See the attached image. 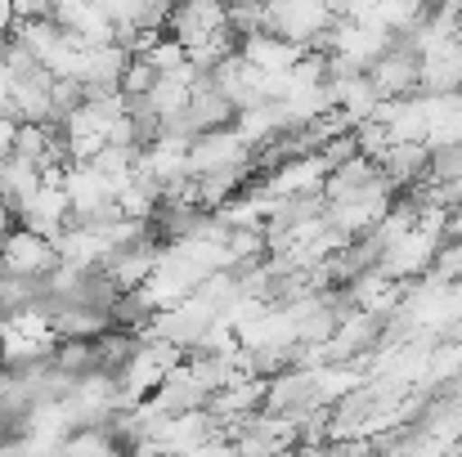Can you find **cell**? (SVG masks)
Here are the masks:
<instances>
[{"instance_id": "cell-21", "label": "cell", "mask_w": 462, "mask_h": 457, "mask_svg": "<svg viewBox=\"0 0 462 457\" xmlns=\"http://www.w3.org/2000/svg\"><path fill=\"white\" fill-rule=\"evenodd\" d=\"M175 5H184V0H175Z\"/></svg>"}, {"instance_id": "cell-4", "label": "cell", "mask_w": 462, "mask_h": 457, "mask_svg": "<svg viewBox=\"0 0 462 457\" xmlns=\"http://www.w3.org/2000/svg\"><path fill=\"white\" fill-rule=\"evenodd\" d=\"M216 32H229V0H184L166 18V36H175L184 50L202 45Z\"/></svg>"}, {"instance_id": "cell-16", "label": "cell", "mask_w": 462, "mask_h": 457, "mask_svg": "<svg viewBox=\"0 0 462 457\" xmlns=\"http://www.w3.org/2000/svg\"><path fill=\"white\" fill-rule=\"evenodd\" d=\"M86 104V86L77 81V77H54V86H50V108H54V122L63 126L77 108Z\"/></svg>"}, {"instance_id": "cell-18", "label": "cell", "mask_w": 462, "mask_h": 457, "mask_svg": "<svg viewBox=\"0 0 462 457\" xmlns=\"http://www.w3.org/2000/svg\"><path fill=\"white\" fill-rule=\"evenodd\" d=\"M18 32V9H14V0H0V41H9Z\"/></svg>"}, {"instance_id": "cell-9", "label": "cell", "mask_w": 462, "mask_h": 457, "mask_svg": "<svg viewBox=\"0 0 462 457\" xmlns=\"http://www.w3.org/2000/svg\"><path fill=\"white\" fill-rule=\"evenodd\" d=\"M238 54H243L252 68H261L265 77H279V72H292V68L306 59L310 50H306V45L283 41V36H274V32H256V36L238 41Z\"/></svg>"}, {"instance_id": "cell-14", "label": "cell", "mask_w": 462, "mask_h": 457, "mask_svg": "<svg viewBox=\"0 0 462 457\" xmlns=\"http://www.w3.org/2000/svg\"><path fill=\"white\" fill-rule=\"evenodd\" d=\"M45 188V175L36 170V166H27V161H18V157H5L0 161V202L9 206V211H23V202L32 197V193H41Z\"/></svg>"}, {"instance_id": "cell-17", "label": "cell", "mask_w": 462, "mask_h": 457, "mask_svg": "<svg viewBox=\"0 0 462 457\" xmlns=\"http://www.w3.org/2000/svg\"><path fill=\"white\" fill-rule=\"evenodd\" d=\"M157 86V72L149 59H131V68H126V77H122V95L126 99H135V95H153Z\"/></svg>"}, {"instance_id": "cell-3", "label": "cell", "mask_w": 462, "mask_h": 457, "mask_svg": "<svg viewBox=\"0 0 462 457\" xmlns=\"http://www.w3.org/2000/svg\"><path fill=\"white\" fill-rule=\"evenodd\" d=\"M63 260H59V247L45 238V233H36V229H14V238L5 242V251H0V274H23V279H50L54 270H59Z\"/></svg>"}, {"instance_id": "cell-12", "label": "cell", "mask_w": 462, "mask_h": 457, "mask_svg": "<svg viewBox=\"0 0 462 457\" xmlns=\"http://www.w3.org/2000/svg\"><path fill=\"white\" fill-rule=\"evenodd\" d=\"M153 399L166 417H175V413H198V408H207V404H211V390L189 372V363H180V368L162 381V390H157Z\"/></svg>"}, {"instance_id": "cell-11", "label": "cell", "mask_w": 462, "mask_h": 457, "mask_svg": "<svg viewBox=\"0 0 462 457\" xmlns=\"http://www.w3.org/2000/svg\"><path fill=\"white\" fill-rule=\"evenodd\" d=\"M184 122H189V135L198 140V135H211V131H229L238 122V108L220 95V86H211V90H193Z\"/></svg>"}, {"instance_id": "cell-13", "label": "cell", "mask_w": 462, "mask_h": 457, "mask_svg": "<svg viewBox=\"0 0 462 457\" xmlns=\"http://www.w3.org/2000/svg\"><path fill=\"white\" fill-rule=\"evenodd\" d=\"M50 86H54V72H50V68H41V72H32V77H18V81H14V117H18V122H54Z\"/></svg>"}, {"instance_id": "cell-15", "label": "cell", "mask_w": 462, "mask_h": 457, "mask_svg": "<svg viewBox=\"0 0 462 457\" xmlns=\"http://www.w3.org/2000/svg\"><path fill=\"white\" fill-rule=\"evenodd\" d=\"M63 453L68 457H126V449L113 435V426H77L63 440Z\"/></svg>"}, {"instance_id": "cell-7", "label": "cell", "mask_w": 462, "mask_h": 457, "mask_svg": "<svg viewBox=\"0 0 462 457\" xmlns=\"http://www.w3.org/2000/svg\"><path fill=\"white\" fill-rule=\"evenodd\" d=\"M229 166H256V152L247 149V140L234 126L193 140V149H189V170L193 175H211V170H229Z\"/></svg>"}, {"instance_id": "cell-2", "label": "cell", "mask_w": 462, "mask_h": 457, "mask_svg": "<svg viewBox=\"0 0 462 457\" xmlns=\"http://www.w3.org/2000/svg\"><path fill=\"white\" fill-rule=\"evenodd\" d=\"M368 81L382 99H413L422 95V50L413 36H395L391 50L368 68Z\"/></svg>"}, {"instance_id": "cell-20", "label": "cell", "mask_w": 462, "mask_h": 457, "mask_svg": "<svg viewBox=\"0 0 462 457\" xmlns=\"http://www.w3.org/2000/svg\"><path fill=\"white\" fill-rule=\"evenodd\" d=\"M14 229H18V211H9V206L0 202V251H5V242L14 238Z\"/></svg>"}, {"instance_id": "cell-10", "label": "cell", "mask_w": 462, "mask_h": 457, "mask_svg": "<svg viewBox=\"0 0 462 457\" xmlns=\"http://www.w3.org/2000/svg\"><path fill=\"white\" fill-rule=\"evenodd\" d=\"M377 170L395 184V193L404 188H418L427 175H431V149L427 144H391V149L377 157Z\"/></svg>"}, {"instance_id": "cell-5", "label": "cell", "mask_w": 462, "mask_h": 457, "mask_svg": "<svg viewBox=\"0 0 462 457\" xmlns=\"http://www.w3.org/2000/svg\"><path fill=\"white\" fill-rule=\"evenodd\" d=\"M323 179H328V161L319 152H297V157L274 161V170L261 179V188L270 197H301V193H323Z\"/></svg>"}, {"instance_id": "cell-19", "label": "cell", "mask_w": 462, "mask_h": 457, "mask_svg": "<svg viewBox=\"0 0 462 457\" xmlns=\"http://www.w3.org/2000/svg\"><path fill=\"white\" fill-rule=\"evenodd\" d=\"M14 135H18V117H0V161L14 152Z\"/></svg>"}, {"instance_id": "cell-6", "label": "cell", "mask_w": 462, "mask_h": 457, "mask_svg": "<svg viewBox=\"0 0 462 457\" xmlns=\"http://www.w3.org/2000/svg\"><path fill=\"white\" fill-rule=\"evenodd\" d=\"M131 50L126 45H86V54H81V72H77V81L86 86V99H95V95H117L122 90V77H126V68H131Z\"/></svg>"}, {"instance_id": "cell-1", "label": "cell", "mask_w": 462, "mask_h": 457, "mask_svg": "<svg viewBox=\"0 0 462 457\" xmlns=\"http://www.w3.org/2000/svg\"><path fill=\"white\" fill-rule=\"evenodd\" d=\"M261 18H265V32L292 45H306L314 54L328 50V36L337 27V14L328 9V0H270Z\"/></svg>"}, {"instance_id": "cell-8", "label": "cell", "mask_w": 462, "mask_h": 457, "mask_svg": "<svg viewBox=\"0 0 462 457\" xmlns=\"http://www.w3.org/2000/svg\"><path fill=\"white\" fill-rule=\"evenodd\" d=\"M220 435V422L207 413V408H198V413H175V417H166L162 426H157V444H162V453L166 457H189L198 453L207 440H216Z\"/></svg>"}]
</instances>
